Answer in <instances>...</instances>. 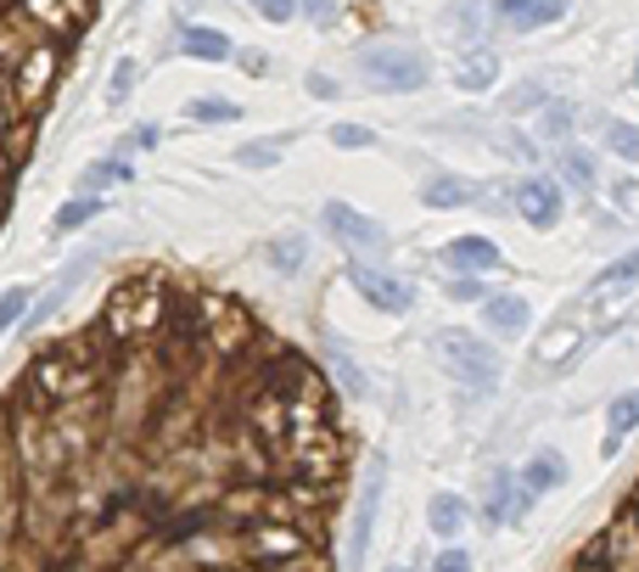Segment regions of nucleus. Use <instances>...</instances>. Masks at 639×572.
Returning a JSON list of instances; mask_svg holds the SVG:
<instances>
[{"instance_id": "25", "label": "nucleus", "mask_w": 639, "mask_h": 572, "mask_svg": "<svg viewBox=\"0 0 639 572\" xmlns=\"http://www.w3.org/2000/svg\"><path fill=\"white\" fill-rule=\"evenodd\" d=\"M292 141H297L292 129H281V135H258V141H242V147H235V168H253V175H264V168H276V163L292 152Z\"/></svg>"}, {"instance_id": "2", "label": "nucleus", "mask_w": 639, "mask_h": 572, "mask_svg": "<svg viewBox=\"0 0 639 572\" xmlns=\"http://www.w3.org/2000/svg\"><path fill=\"white\" fill-rule=\"evenodd\" d=\"M354 74L365 90H382V96H416L432 85V62L421 46L410 40H365L354 51Z\"/></svg>"}, {"instance_id": "42", "label": "nucleus", "mask_w": 639, "mask_h": 572, "mask_svg": "<svg viewBox=\"0 0 639 572\" xmlns=\"http://www.w3.org/2000/svg\"><path fill=\"white\" fill-rule=\"evenodd\" d=\"M634 90H639V62H634Z\"/></svg>"}, {"instance_id": "3", "label": "nucleus", "mask_w": 639, "mask_h": 572, "mask_svg": "<svg viewBox=\"0 0 639 572\" xmlns=\"http://www.w3.org/2000/svg\"><path fill=\"white\" fill-rule=\"evenodd\" d=\"M320 225H325V236H331V242L343 247L348 258H387V253H393V230H387L382 219L359 214L354 202H343V196H325Z\"/></svg>"}, {"instance_id": "6", "label": "nucleus", "mask_w": 639, "mask_h": 572, "mask_svg": "<svg viewBox=\"0 0 639 572\" xmlns=\"http://www.w3.org/2000/svg\"><path fill=\"white\" fill-rule=\"evenodd\" d=\"M382 499H387V455H376L365 466V483L354 499V522H348V545H343V572H365L370 556V538H376V517H382Z\"/></svg>"}, {"instance_id": "19", "label": "nucleus", "mask_w": 639, "mask_h": 572, "mask_svg": "<svg viewBox=\"0 0 639 572\" xmlns=\"http://www.w3.org/2000/svg\"><path fill=\"white\" fill-rule=\"evenodd\" d=\"M258 258H264V269H269L276 281H297L303 264H309V236H303V230H276V236L258 247Z\"/></svg>"}, {"instance_id": "29", "label": "nucleus", "mask_w": 639, "mask_h": 572, "mask_svg": "<svg viewBox=\"0 0 639 572\" xmlns=\"http://www.w3.org/2000/svg\"><path fill=\"white\" fill-rule=\"evenodd\" d=\"M600 147L623 157V163H639V124L628 118H600Z\"/></svg>"}, {"instance_id": "26", "label": "nucleus", "mask_w": 639, "mask_h": 572, "mask_svg": "<svg viewBox=\"0 0 639 572\" xmlns=\"http://www.w3.org/2000/svg\"><path fill=\"white\" fill-rule=\"evenodd\" d=\"M135 180V168H129V157H95V163H85V175H79V191L85 196H107V191H118V186H129Z\"/></svg>"}, {"instance_id": "8", "label": "nucleus", "mask_w": 639, "mask_h": 572, "mask_svg": "<svg viewBox=\"0 0 639 572\" xmlns=\"http://www.w3.org/2000/svg\"><path fill=\"white\" fill-rule=\"evenodd\" d=\"M437 264L449 269V276H494V269H504V247L494 242V236H449L444 247L432 253Z\"/></svg>"}, {"instance_id": "15", "label": "nucleus", "mask_w": 639, "mask_h": 572, "mask_svg": "<svg viewBox=\"0 0 639 572\" xmlns=\"http://www.w3.org/2000/svg\"><path fill=\"white\" fill-rule=\"evenodd\" d=\"M320 359H325V370H331V382L343 387V398L365 404L370 393H376V387H370V370H365V365L354 359V348H348V343H336L331 331L320 336Z\"/></svg>"}, {"instance_id": "14", "label": "nucleus", "mask_w": 639, "mask_h": 572, "mask_svg": "<svg viewBox=\"0 0 639 572\" xmlns=\"http://www.w3.org/2000/svg\"><path fill=\"white\" fill-rule=\"evenodd\" d=\"M545 157H550V175H555L572 196H589V191L600 186V157H595L589 147L566 141V147H555V152H545Z\"/></svg>"}, {"instance_id": "41", "label": "nucleus", "mask_w": 639, "mask_h": 572, "mask_svg": "<svg viewBox=\"0 0 639 572\" xmlns=\"http://www.w3.org/2000/svg\"><path fill=\"white\" fill-rule=\"evenodd\" d=\"M382 572H416V567H410V561H387Z\"/></svg>"}, {"instance_id": "4", "label": "nucleus", "mask_w": 639, "mask_h": 572, "mask_svg": "<svg viewBox=\"0 0 639 572\" xmlns=\"http://www.w3.org/2000/svg\"><path fill=\"white\" fill-rule=\"evenodd\" d=\"M107 253H113V242H95V247H79L74 258H67L62 269H56V276L46 281V292L40 297H34V309H28V320L17 326V331H40V326H51L62 309H67V297H74L90 276H95V269L101 264H107Z\"/></svg>"}, {"instance_id": "10", "label": "nucleus", "mask_w": 639, "mask_h": 572, "mask_svg": "<svg viewBox=\"0 0 639 572\" xmlns=\"http://www.w3.org/2000/svg\"><path fill=\"white\" fill-rule=\"evenodd\" d=\"M572 0H494V28L499 34H538L566 17Z\"/></svg>"}, {"instance_id": "7", "label": "nucleus", "mask_w": 639, "mask_h": 572, "mask_svg": "<svg viewBox=\"0 0 639 572\" xmlns=\"http://www.w3.org/2000/svg\"><path fill=\"white\" fill-rule=\"evenodd\" d=\"M511 196H516V219L533 225V230H555L566 219V186L550 175V168H527L522 180H511Z\"/></svg>"}, {"instance_id": "38", "label": "nucleus", "mask_w": 639, "mask_h": 572, "mask_svg": "<svg viewBox=\"0 0 639 572\" xmlns=\"http://www.w3.org/2000/svg\"><path fill=\"white\" fill-rule=\"evenodd\" d=\"M253 12L264 23H292L297 17V0H253Z\"/></svg>"}, {"instance_id": "31", "label": "nucleus", "mask_w": 639, "mask_h": 572, "mask_svg": "<svg viewBox=\"0 0 639 572\" xmlns=\"http://www.w3.org/2000/svg\"><path fill=\"white\" fill-rule=\"evenodd\" d=\"M186 118H191V124H214V129H219V124H242V107H235L230 96H196L191 107H186Z\"/></svg>"}, {"instance_id": "32", "label": "nucleus", "mask_w": 639, "mask_h": 572, "mask_svg": "<svg viewBox=\"0 0 639 572\" xmlns=\"http://www.w3.org/2000/svg\"><path fill=\"white\" fill-rule=\"evenodd\" d=\"M135 85H141V62H135V56H118L113 74H107V90H101V96H107V107H124V101L135 96Z\"/></svg>"}, {"instance_id": "28", "label": "nucleus", "mask_w": 639, "mask_h": 572, "mask_svg": "<svg viewBox=\"0 0 639 572\" xmlns=\"http://www.w3.org/2000/svg\"><path fill=\"white\" fill-rule=\"evenodd\" d=\"M488 141L499 147V157H516L522 168H538L545 163V152H538V141L527 129H516V124H504V129H488Z\"/></svg>"}, {"instance_id": "27", "label": "nucleus", "mask_w": 639, "mask_h": 572, "mask_svg": "<svg viewBox=\"0 0 639 572\" xmlns=\"http://www.w3.org/2000/svg\"><path fill=\"white\" fill-rule=\"evenodd\" d=\"M545 101H550V85H545V79H522V85H511V90H504L499 113L516 124V118H533L538 107H545Z\"/></svg>"}, {"instance_id": "12", "label": "nucleus", "mask_w": 639, "mask_h": 572, "mask_svg": "<svg viewBox=\"0 0 639 572\" xmlns=\"http://www.w3.org/2000/svg\"><path fill=\"white\" fill-rule=\"evenodd\" d=\"M639 432V387H623L605 398V432H600V460L612 466L623 455V444Z\"/></svg>"}, {"instance_id": "21", "label": "nucleus", "mask_w": 639, "mask_h": 572, "mask_svg": "<svg viewBox=\"0 0 639 572\" xmlns=\"http://www.w3.org/2000/svg\"><path fill=\"white\" fill-rule=\"evenodd\" d=\"M449 34L460 46H483L488 28H494V0H449Z\"/></svg>"}, {"instance_id": "23", "label": "nucleus", "mask_w": 639, "mask_h": 572, "mask_svg": "<svg viewBox=\"0 0 639 572\" xmlns=\"http://www.w3.org/2000/svg\"><path fill=\"white\" fill-rule=\"evenodd\" d=\"M533 124H538V141H550V147H566L572 135H578V124H584V113H578V101H545V107L533 113Z\"/></svg>"}, {"instance_id": "18", "label": "nucleus", "mask_w": 639, "mask_h": 572, "mask_svg": "<svg viewBox=\"0 0 639 572\" xmlns=\"http://www.w3.org/2000/svg\"><path fill=\"white\" fill-rule=\"evenodd\" d=\"M483 331H494L499 343H516V336L533 331V303L522 292H494L483 303Z\"/></svg>"}, {"instance_id": "13", "label": "nucleus", "mask_w": 639, "mask_h": 572, "mask_svg": "<svg viewBox=\"0 0 639 572\" xmlns=\"http://www.w3.org/2000/svg\"><path fill=\"white\" fill-rule=\"evenodd\" d=\"M471 517H477V505H471L465 494H455V488L426 499V533L437 538V545H460V533L471 527Z\"/></svg>"}, {"instance_id": "5", "label": "nucleus", "mask_w": 639, "mask_h": 572, "mask_svg": "<svg viewBox=\"0 0 639 572\" xmlns=\"http://www.w3.org/2000/svg\"><path fill=\"white\" fill-rule=\"evenodd\" d=\"M343 281H348L376 315H387V320L410 315L416 303H421V292L404 281V276H393L387 264H376V258H348V264H343Z\"/></svg>"}, {"instance_id": "1", "label": "nucleus", "mask_w": 639, "mask_h": 572, "mask_svg": "<svg viewBox=\"0 0 639 572\" xmlns=\"http://www.w3.org/2000/svg\"><path fill=\"white\" fill-rule=\"evenodd\" d=\"M432 354H437V365L455 377V387H460V404L471 398V404H483V398H494L499 387H504V354H499V343L494 336H483V331H465V326H444V331H432V343H426Z\"/></svg>"}, {"instance_id": "16", "label": "nucleus", "mask_w": 639, "mask_h": 572, "mask_svg": "<svg viewBox=\"0 0 639 572\" xmlns=\"http://www.w3.org/2000/svg\"><path fill=\"white\" fill-rule=\"evenodd\" d=\"M566 483V455L561 449H550V444H538L522 466H516V488L538 505V499H545V494H555Z\"/></svg>"}, {"instance_id": "36", "label": "nucleus", "mask_w": 639, "mask_h": 572, "mask_svg": "<svg viewBox=\"0 0 639 572\" xmlns=\"http://www.w3.org/2000/svg\"><path fill=\"white\" fill-rule=\"evenodd\" d=\"M297 17H309L315 28H336L343 7H336V0H297Z\"/></svg>"}, {"instance_id": "17", "label": "nucleus", "mask_w": 639, "mask_h": 572, "mask_svg": "<svg viewBox=\"0 0 639 572\" xmlns=\"http://www.w3.org/2000/svg\"><path fill=\"white\" fill-rule=\"evenodd\" d=\"M511 499H516V466H488L483 471V499H477V522L488 533L511 527Z\"/></svg>"}, {"instance_id": "11", "label": "nucleus", "mask_w": 639, "mask_h": 572, "mask_svg": "<svg viewBox=\"0 0 639 572\" xmlns=\"http://www.w3.org/2000/svg\"><path fill=\"white\" fill-rule=\"evenodd\" d=\"M612 292H639V242L628 247V253H617L612 264H600L595 276H589V287L572 297V309H589V303H605Z\"/></svg>"}, {"instance_id": "39", "label": "nucleus", "mask_w": 639, "mask_h": 572, "mask_svg": "<svg viewBox=\"0 0 639 572\" xmlns=\"http://www.w3.org/2000/svg\"><path fill=\"white\" fill-rule=\"evenodd\" d=\"M303 90H309L315 101H336V96H343V85H336L331 74H320V67H315V74H309V79H303Z\"/></svg>"}, {"instance_id": "24", "label": "nucleus", "mask_w": 639, "mask_h": 572, "mask_svg": "<svg viewBox=\"0 0 639 572\" xmlns=\"http://www.w3.org/2000/svg\"><path fill=\"white\" fill-rule=\"evenodd\" d=\"M101 214H107V196H62L56 208H51V236H74V230H85V225H95Z\"/></svg>"}, {"instance_id": "37", "label": "nucleus", "mask_w": 639, "mask_h": 572, "mask_svg": "<svg viewBox=\"0 0 639 572\" xmlns=\"http://www.w3.org/2000/svg\"><path fill=\"white\" fill-rule=\"evenodd\" d=\"M426 572H471V550L465 545H444V550L426 561Z\"/></svg>"}, {"instance_id": "34", "label": "nucleus", "mask_w": 639, "mask_h": 572, "mask_svg": "<svg viewBox=\"0 0 639 572\" xmlns=\"http://www.w3.org/2000/svg\"><path fill=\"white\" fill-rule=\"evenodd\" d=\"M325 141L336 152H365V147H376V129H365V124H331Z\"/></svg>"}, {"instance_id": "33", "label": "nucleus", "mask_w": 639, "mask_h": 572, "mask_svg": "<svg viewBox=\"0 0 639 572\" xmlns=\"http://www.w3.org/2000/svg\"><path fill=\"white\" fill-rule=\"evenodd\" d=\"M444 297H449V303H471V309H483V303L494 297V287H488V276H449V281H444Z\"/></svg>"}, {"instance_id": "9", "label": "nucleus", "mask_w": 639, "mask_h": 572, "mask_svg": "<svg viewBox=\"0 0 639 572\" xmlns=\"http://www.w3.org/2000/svg\"><path fill=\"white\" fill-rule=\"evenodd\" d=\"M488 180H471V175H449V168H432L421 180V202L432 214H455V208H477Z\"/></svg>"}, {"instance_id": "40", "label": "nucleus", "mask_w": 639, "mask_h": 572, "mask_svg": "<svg viewBox=\"0 0 639 572\" xmlns=\"http://www.w3.org/2000/svg\"><path fill=\"white\" fill-rule=\"evenodd\" d=\"M235 67H242V74H269V56L264 51H242V62H235Z\"/></svg>"}, {"instance_id": "35", "label": "nucleus", "mask_w": 639, "mask_h": 572, "mask_svg": "<svg viewBox=\"0 0 639 572\" xmlns=\"http://www.w3.org/2000/svg\"><path fill=\"white\" fill-rule=\"evenodd\" d=\"M163 147V124H135L129 129V141L113 147V157H129V152H157Z\"/></svg>"}, {"instance_id": "30", "label": "nucleus", "mask_w": 639, "mask_h": 572, "mask_svg": "<svg viewBox=\"0 0 639 572\" xmlns=\"http://www.w3.org/2000/svg\"><path fill=\"white\" fill-rule=\"evenodd\" d=\"M34 297H40V287H28V281H17V287H7V292H0V336H12V331L28 320Z\"/></svg>"}, {"instance_id": "22", "label": "nucleus", "mask_w": 639, "mask_h": 572, "mask_svg": "<svg viewBox=\"0 0 639 572\" xmlns=\"http://www.w3.org/2000/svg\"><path fill=\"white\" fill-rule=\"evenodd\" d=\"M455 85H460L465 96L494 90V85H499V56H494L488 46H465V51H460V67H455Z\"/></svg>"}, {"instance_id": "20", "label": "nucleus", "mask_w": 639, "mask_h": 572, "mask_svg": "<svg viewBox=\"0 0 639 572\" xmlns=\"http://www.w3.org/2000/svg\"><path fill=\"white\" fill-rule=\"evenodd\" d=\"M175 51L191 56V62H230V56H235L230 34L202 28V23H180V28H175Z\"/></svg>"}]
</instances>
